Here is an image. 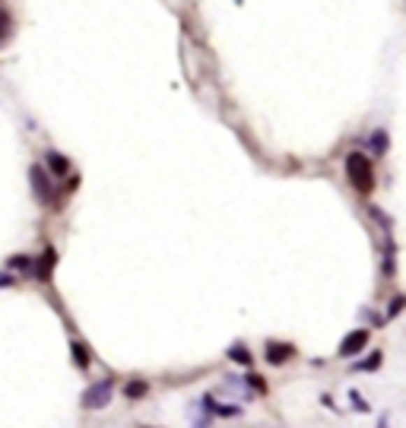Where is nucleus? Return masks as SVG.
<instances>
[{
	"label": "nucleus",
	"instance_id": "obj_4",
	"mask_svg": "<svg viewBox=\"0 0 406 428\" xmlns=\"http://www.w3.org/2000/svg\"><path fill=\"white\" fill-rule=\"evenodd\" d=\"M365 346H368V330H352L349 337L340 343V355H343V359H352V355L362 353Z\"/></svg>",
	"mask_w": 406,
	"mask_h": 428
},
{
	"label": "nucleus",
	"instance_id": "obj_19",
	"mask_svg": "<svg viewBox=\"0 0 406 428\" xmlns=\"http://www.w3.org/2000/svg\"><path fill=\"white\" fill-rule=\"evenodd\" d=\"M378 428H387V415H381V422H378Z\"/></svg>",
	"mask_w": 406,
	"mask_h": 428
},
{
	"label": "nucleus",
	"instance_id": "obj_18",
	"mask_svg": "<svg viewBox=\"0 0 406 428\" xmlns=\"http://www.w3.org/2000/svg\"><path fill=\"white\" fill-rule=\"evenodd\" d=\"M3 26H7V13L0 10V35H3Z\"/></svg>",
	"mask_w": 406,
	"mask_h": 428
},
{
	"label": "nucleus",
	"instance_id": "obj_1",
	"mask_svg": "<svg viewBox=\"0 0 406 428\" xmlns=\"http://www.w3.org/2000/svg\"><path fill=\"white\" fill-rule=\"evenodd\" d=\"M346 175H349V181L356 184V191H362V193H368L375 187V172H372V162H368L365 152H349V156H346Z\"/></svg>",
	"mask_w": 406,
	"mask_h": 428
},
{
	"label": "nucleus",
	"instance_id": "obj_11",
	"mask_svg": "<svg viewBox=\"0 0 406 428\" xmlns=\"http://www.w3.org/2000/svg\"><path fill=\"white\" fill-rule=\"evenodd\" d=\"M146 390H150V387H146V381H133V384H127V387H124V394L131 397V400H137V397H143Z\"/></svg>",
	"mask_w": 406,
	"mask_h": 428
},
{
	"label": "nucleus",
	"instance_id": "obj_12",
	"mask_svg": "<svg viewBox=\"0 0 406 428\" xmlns=\"http://www.w3.org/2000/svg\"><path fill=\"white\" fill-rule=\"evenodd\" d=\"M381 365V353H372V359H368V362H358V371H375V368H378Z\"/></svg>",
	"mask_w": 406,
	"mask_h": 428
},
{
	"label": "nucleus",
	"instance_id": "obj_5",
	"mask_svg": "<svg viewBox=\"0 0 406 428\" xmlns=\"http://www.w3.org/2000/svg\"><path fill=\"white\" fill-rule=\"evenodd\" d=\"M55 263H57V251H55V248H45L42 257H38V267H35V276L42 279V283H48V279H51V270H55Z\"/></svg>",
	"mask_w": 406,
	"mask_h": 428
},
{
	"label": "nucleus",
	"instance_id": "obj_9",
	"mask_svg": "<svg viewBox=\"0 0 406 428\" xmlns=\"http://www.w3.org/2000/svg\"><path fill=\"white\" fill-rule=\"evenodd\" d=\"M372 152H375V156H384V152H387V133L384 131H375L372 133Z\"/></svg>",
	"mask_w": 406,
	"mask_h": 428
},
{
	"label": "nucleus",
	"instance_id": "obj_17",
	"mask_svg": "<svg viewBox=\"0 0 406 428\" xmlns=\"http://www.w3.org/2000/svg\"><path fill=\"white\" fill-rule=\"evenodd\" d=\"M7 286H13V276H10V273H0V289H7Z\"/></svg>",
	"mask_w": 406,
	"mask_h": 428
},
{
	"label": "nucleus",
	"instance_id": "obj_15",
	"mask_svg": "<svg viewBox=\"0 0 406 428\" xmlns=\"http://www.w3.org/2000/svg\"><path fill=\"white\" fill-rule=\"evenodd\" d=\"M10 267H13V270H29V267H32V260H29V257H13V260H10Z\"/></svg>",
	"mask_w": 406,
	"mask_h": 428
},
{
	"label": "nucleus",
	"instance_id": "obj_14",
	"mask_svg": "<svg viewBox=\"0 0 406 428\" xmlns=\"http://www.w3.org/2000/svg\"><path fill=\"white\" fill-rule=\"evenodd\" d=\"M248 381V390H257V394H263L267 387H263V378H257V374H251V378H245Z\"/></svg>",
	"mask_w": 406,
	"mask_h": 428
},
{
	"label": "nucleus",
	"instance_id": "obj_16",
	"mask_svg": "<svg viewBox=\"0 0 406 428\" xmlns=\"http://www.w3.org/2000/svg\"><path fill=\"white\" fill-rule=\"evenodd\" d=\"M349 400H352V403H356V409H358V413H368V403H365V400H362V397H358V394H356V390H352V394H349Z\"/></svg>",
	"mask_w": 406,
	"mask_h": 428
},
{
	"label": "nucleus",
	"instance_id": "obj_2",
	"mask_svg": "<svg viewBox=\"0 0 406 428\" xmlns=\"http://www.w3.org/2000/svg\"><path fill=\"white\" fill-rule=\"evenodd\" d=\"M111 397H115V384H111L108 378L96 381V384H89L83 390V406L86 409H105L111 403Z\"/></svg>",
	"mask_w": 406,
	"mask_h": 428
},
{
	"label": "nucleus",
	"instance_id": "obj_6",
	"mask_svg": "<svg viewBox=\"0 0 406 428\" xmlns=\"http://www.w3.org/2000/svg\"><path fill=\"white\" fill-rule=\"evenodd\" d=\"M289 355H296L289 343H267V362L270 365H282V362H289Z\"/></svg>",
	"mask_w": 406,
	"mask_h": 428
},
{
	"label": "nucleus",
	"instance_id": "obj_13",
	"mask_svg": "<svg viewBox=\"0 0 406 428\" xmlns=\"http://www.w3.org/2000/svg\"><path fill=\"white\" fill-rule=\"evenodd\" d=\"M403 304H406V298L403 295H397V298H391V304H387V314H400V311H403Z\"/></svg>",
	"mask_w": 406,
	"mask_h": 428
},
{
	"label": "nucleus",
	"instance_id": "obj_10",
	"mask_svg": "<svg viewBox=\"0 0 406 428\" xmlns=\"http://www.w3.org/2000/svg\"><path fill=\"white\" fill-rule=\"evenodd\" d=\"M229 359L238 362V365H251V355L245 346H232V349H229Z\"/></svg>",
	"mask_w": 406,
	"mask_h": 428
},
{
	"label": "nucleus",
	"instance_id": "obj_8",
	"mask_svg": "<svg viewBox=\"0 0 406 428\" xmlns=\"http://www.w3.org/2000/svg\"><path fill=\"white\" fill-rule=\"evenodd\" d=\"M48 168H51V175H67L70 162L64 156H57V152H48Z\"/></svg>",
	"mask_w": 406,
	"mask_h": 428
},
{
	"label": "nucleus",
	"instance_id": "obj_3",
	"mask_svg": "<svg viewBox=\"0 0 406 428\" xmlns=\"http://www.w3.org/2000/svg\"><path fill=\"white\" fill-rule=\"evenodd\" d=\"M29 181H32V193H35V200L42 203V207H51V178L48 172H45L42 165H32L29 168Z\"/></svg>",
	"mask_w": 406,
	"mask_h": 428
},
{
	"label": "nucleus",
	"instance_id": "obj_7",
	"mask_svg": "<svg viewBox=\"0 0 406 428\" xmlns=\"http://www.w3.org/2000/svg\"><path fill=\"white\" fill-rule=\"evenodd\" d=\"M70 353H73V365L76 368H89V349H86V346L83 343H73V346H70Z\"/></svg>",
	"mask_w": 406,
	"mask_h": 428
}]
</instances>
